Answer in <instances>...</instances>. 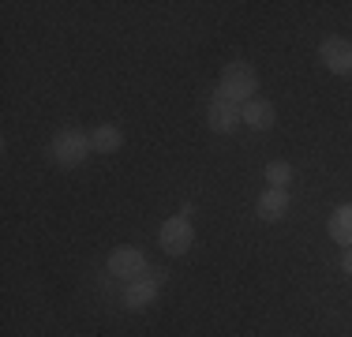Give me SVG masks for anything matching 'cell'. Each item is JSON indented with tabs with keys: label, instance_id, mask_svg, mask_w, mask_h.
I'll return each mask as SVG.
<instances>
[{
	"label": "cell",
	"instance_id": "obj_11",
	"mask_svg": "<svg viewBox=\"0 0 352 337\" xmlns=\"http://www.w3.org/2000/svg\"><path fill=\"white\" fill-rule=\"evenodd\" d=\"M90 146H94V154H116L124 146V131L116 124H98L90 131Z\"/></svg>",
	"mask_w": 352,
	"mask_h": 337
},
{
	"label": "cell",
	"instance_id": "obj_9",
	"mask_svg": "<svg viewBox=\"0 0 352 337\" xmlns=\"http://www.w3.org/2000/svg\"><path fill=\"white\" fill-rule=\"evenodd\" d=\"M240 116H244L248 128L266 131V128H274V120H278V109H274L266 98H251V101H244V105H240Z\"/></svg>",
	"mask_w": 352,
	"mask_h": 337
},
{
	"label": "cell",
	"instance_id": "obj_5",
	"mask_svg": "<svg viewBox=\"0 0 352 337\" xmlns=\"http://www.w3.org/2000/svg\"><path fill=\"white\" fill-rule=\"evenodd\" d=\"M206 124H210V131H217V135H229L236 124H244V116H240V105H236V101L214 94L210 105H206Z\"/></svg>",
	"mask_w": 352,
	"mask_h": 337
},
{
	"label": "cell",
	"instance_id": "obj_12",
	"mask_svg": "<svg viewBox=\"0 0 352 337\" xmlns=\"http://www.w3.org/2000/svg\"><path fill=\"white\" fill-rule=\"evenodd\" d=\"M263 176H266L270 188H289V184H292V165L289 162H270Z\"/></svg>",
	"mask_w": 352,
	"mask_h": 337
},
{
	"label": "cell",
	"instance_id": "obj_3",
	"mask_svg": "<svg viewBox=\"0 0 352 337\" xmlns=\"http://www.w3.org/2000/svg\"><path fill=\"white\" fill-rule=\"evenodd\" d=\"M157 243H162L165 255H188L191 243H195V229H191L188 217H165L162 229H157Z\"/></svg>",
	"mask_w": 352,
	"mask_h": 337
},
{
	"label": "cell",
	"instance_id": "obj_8",
	"mask_svg": "<svg viewBox=\"0 0 352 337\" xmlns=\"http://www.w3.org/2000/svg\"><path fill=\"white\" fill-rule=\"evenodd\" d=\"M289 206H292L289 188H266L255 202V214L263 217V221H281V217L289 214Z\"/></svg>",
	"mask_w": 352,
	"mask_h": 337
},
{
	"label": "cell",
	"instance_id": "obj_1",
	"mask_svg": "<svg viewBox=\"0 0 352 337\" xmlns=\"http://www.w3.org/2000/svg\"><path fill=\"white\" fill-rule=\"evenodd\" d=\"M90 135H82L79 128H64L53 135V142H49V157H53V165L60 168H79L82 162L90 157Z\"/></svg>",
	"mask_w": 352,
	"mask_h": 337
},
{
	"label": "cell",
	"instance_id": "obj_13",
	"mask_svg": "<svg viewBox=\"0 0 352 337\" xmlns=\"http://www.w3.org/2000/svg\"><path fill=\"white\" fill-rule=\"evenodd\" d=\"M341 270L352 277V248H345V255H341Z\"/></svg>",
	"mask_w": 352,
	"mask_h": 337
},
{
	"label": "cell",
	"instance_id": "obj_4",
	"mask_svg": "<svg viewBox=\"0 0 352 337\" xmlns=\"http://www.w3.org/2000/svg\"><path fill=\"white\" fill-rule=\"evenodd\" d=\"M146 255H142L139 248H116L113 255H109V274L120 277L124 285L135 281V277H146Z\"/></svg>",
	"mask_w": 352,
	"mask_h": 337
},
{
	"label": "cell",
	"instance_id": "obj_10",
	"mask_svg": "<svg viewBox=\"0 0 352 337\" xmlns=\"http://www.w3.org/2000/svg\"><path fill=\"white\" fill-rule=\"evenodd\" d=\"M326 232H330L333 243H341V248H352V202H345V206L333 210L330 221H326Z\"/></svg>",
	"mask_w": 352,
	"mask_h": 337
},
{
	"label": "cell",
	"instance_id": "obj_7",
	"mask_svg": "<svg viewBox=\"0 0 352 337\" xmlns=\"http://www.w3.org/2000/svg\"><path fill=\"white\" fill-rule=\"evenodd\" d=\"M318 61H322V67H330L333 75H352V41L326 38L322 49H318Z\"/></svg>",
	"mask_w": 352,
	"mask_h": 337
},
{
	"label": "cell",
	"instance_id": "obj_6",
	"mask_svg": "<svg viewBox=\"0 0 352 337\" xmlns=\"http://www.w3.org/2000/svg\"><path fill=\"white\" fill-rule=\"evenodd\" d=\"M157 289H162V274H146V277H135V281L124 285V303L128 311H142L157 300Z\"/></svg>",
	"mask_w": 352,
	"mask_h": 337
},
{
	"label": "cell",
	"instance_id": "obj_2",
	"mask_svg": "<svg viewBox=\"0 0 352 337\" xmlns=\"http://www.w3.org/2000/svg\"><path fill=\"white\" fill-rule=\"evenodd\" d=\"M255 90H258V75H255V67L244 64V61H232V64H225L221 67V79H217V94L221 98H229V101H251L255 98Z\"/></svg>",
	"mask_w": 352,
	"mask_h": 337
}]
</instances>
